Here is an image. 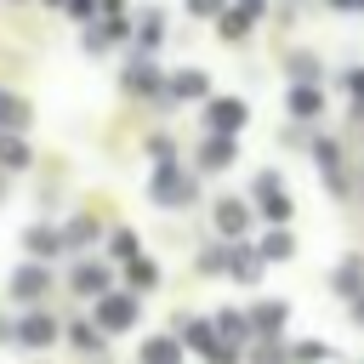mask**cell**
Listing matches in <instances>:
<instances>
[{"mask_svg":"<svg viewBox=\"0 0 364 364\" xmlns=\"http://www.w3.org/2000/svg\"><path fill=\"white\" fill-rule=\"evenodd\" d=\"M108 330H125L131 318H136V301H125V296H114V301H102V313H97Z\"/></svg>","mask_w":364,"mask_h":364,"instance_id":"1","label":"cell"},{"mask_svg":"<svg viewBox=\"0 0 364 364\" xmlns=\"http://www.w3.org/2000/svg\"><path fill=\"white\" fill-rule=\"evenodd\" d=\"M216 228H222V233H239V228H245V205H239V199H222V205H216Z\"/></svg>","mask_w":364,"mask_h":364,"instance_id":"2","label":"cell"},{"mask_svg":"<svg viewBox=\"0 0 364 364\" xmlns=\"http://www.w3.org/2000/svg\"><path fill=\"white\" fill-rule=\"evenodd\" d=\"M57 336V324L51 318H23V347H46Z\"/></svg>","mask_w":364,"mask_h":364,"instance_id":"3","label":"cell"},{"mask_svg":"<svg viewBox=\"0 0 364 364\" xmlns=\"http://www.w3.org/2000/svg\"><path fill=\"white\" fill-rule=\"evenodd\" d=\"M239 119H245V108H239V102H216V108H210V125H222V131H233Z\"/></svg>","mask_w":364,"mask_h":364,"instance_id":"4","label":"cell"},{"mask_svg":"<svg viewBox=\"0 0 364 364\" xmlns=\"http://www.w3.org/2000/svg\"><path fill=\"white\" fill-rule=\"evenodd\" d=\"M40 290H46V273H34V267H23V273H17V296H23V301H34Z\"/></svg>","mask_w":364,"mask_h":364,"instance_id":"5","label":"cell"},{"mask_svg":"<svg viewBox=\"0 0 364 364\" xmlns=\"http://www.w3.org/2000/svg\"><path fill=\"white\" fill-rule=\"evenodd\" d=\"M142 364H176V341H148L142 347Z\"/></svg>","mask_w":364,"mask_h":364,"instance_id":"6","label":"cell"},{"mask_svg":"<svg viewBox=\"0 0 364 364\" xmlns=\"http://www.w3.org/2000/svg\"><path fill=\"white\" fill-rule=\"evenodd\" d=\"M23 119H28V108H23L17 97H6V91H0V125H23Z\"/></svg>","mask_w":364,"mask_h":364,"instance_id":"7","label":"cell"},{"mask_svg":"<svg viewBox=\"0 0 364 364\" xmlns=\"http://www.w3.org/2000/svg\"><path fill=\"white\" fill-rule=\"evenodd\" d=\"M290 108H296L301 119H313V114H318V97H313V91H290Z\"/></svg>","mask_w":364,"mask_h":364,"instance_id":"8","label":"cell"},{"mask_svg":"<svg viewBox=\"0 0 364 364\" xmlns=\"http://www.w3.org/2000/svg\"><path fill=\"white\" fill-rule=\"evenodd\" d=\"M228 159H233V142H210V148H205V165H210V171L228 165Z\"/></svg>","mask_w":364,"mask_h":364,"instance_id":"9","label":"cell"},{"mask_svg":"<svg viewBox=\"0 0 364 364\" xmlns=\"http://www.w3.org/2000/svg\"><path fill=\"white\" fill-rule=\"evenodd\" d=\"M0 165H11V171H17V165H28V154H23V142H0Z\"/></svg>","mask_w":364,"mask_h":364,"instance_id":"10","label":"cell"},{"mask_svg":"<svg viewBox=\"0 0 364 364\" xmlns=\"http://www.w3.org/2000/svg\"><path fill=\"white\" fill-rule=\"evenodd\" d=\"M74 284H80V290H102V273H97V267H80Z\"/></svg>","mask_w":364,"mask_h":364,"instance_id":"11","label":"cell"},{"mask_svg":"<svg viewBox=\"0 0 364 364\" xmlns=\"http://www.w3.org/2000/svg\"><path fill=\"white\" fill-rule=\"evenodd\" d=\"M74 347H85V353H91V347H102V341H97V330H91V324H74Z\"/></svg>","mask_w":364,"mask_h":364,"instance_id":"12","label":"cell"},{"mask_svg":"<svg viewBox=\"0 0 364 364\" xmlns=\"http://www.w3.org/2000/svg\"><path fill=\"white\" fill-rule=\"evenodd\" d=\"M28 245H34V256H51V250H57V239H51V233H28Z\"/></svg>","mask_w":364,"mask_h":364,"instance_id":"13","label":"cell"},{"mask_svg":"<svg viewBox=\"0 0 364 364\" xmlns=\"http://www.w3.org/2000/svg\"><path fill=\"white\" fill-rule=\"evenodd\" d=\"M176 91H188V97H199V91H205V80H199V74H182V80H176Z\"/></svg>","mask_w":364,"mask_h":364,"instance_id":"14","label":"cell"}]
</instances>
